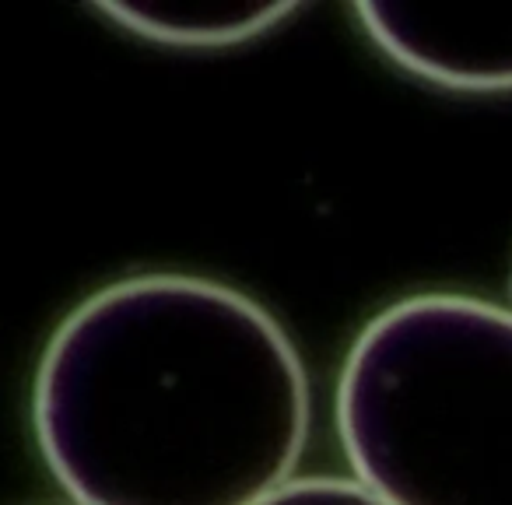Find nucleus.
Returning a JSON list of instances; mask_svg holds the SVG:
<instances>
[{
	"label": "nucleus",
	"instance_id": "f257e3e1",
	"mask_svg": "<svg viewBox=\"0 0 512 505\" xmlns=\"http://www.w3.org/2000/svg\"><path fill=\"white\" fill-rule=\"evenodd\" d=\"M32 425L78 505H256L292 481L306 449L309 379L249 295L137 274L50 337Z\"/></svg>",
	"mask_w": 512,
	"mask_h": 505
},
{
	"label": "nucleus",
	"instance_id": "f03ea898",
	"mask_svg": "<svg viewBox=\"0 0 512 505\" xmlns=\"http://www.w3.org/2000/svg\"><path fill=\"white\" fill-rule=\"evenodd\" d=\"M337 432L386 505H512V309L414 295L358 334Z\"/></svg>",
	"mask_w": 512,
	"mask_h": 505
},
{
	"label": "nucleus",
	"instance_id": "7ed1b4c3",
	"mask_svg": "<svg viewBox=\"0 0 512 505\" xmlns=\"http://www.w3.org/2000/svg\"><path fill=\"white\" fill-rule=\"evenodd\" d=\"M369 39L411 74L463 92L512 88V0H362Z\"/></svg>",
	"mask_w": 512,
	"mask_h": 505
},
{
	"label": "nucleus",
	"instance_id": "20e7f679",
	"mask_svg": "<svg viewBox=\"0 0 512 505\" xmlns=\"http://www.w3.org/2000/svg\"><path fill=\"white\" fill-rule=\"evenodd\" d=\"M99 11L127 32L162 46L211 50L278 29L299 11L292 0H102Z\"/></svg>",
	"mask_w": 512,
	"mask_h": 505
},
{
	"label": "nucleus",
	"instance_id": "39448f33",
	"mask_svg": "<svg viewBox=\"0 0 512 505\" xmlns=\"http://www.w3.org/2000/svg\"><path fill=\"white\" fill-rule=\"evenodd\" d=\"M256 505H386L372 495L365 484L344 481V477H299L281 484Z\"/></svg>",
	"mask_w": 512,
	"mask_h": 505
}]
</instances>
